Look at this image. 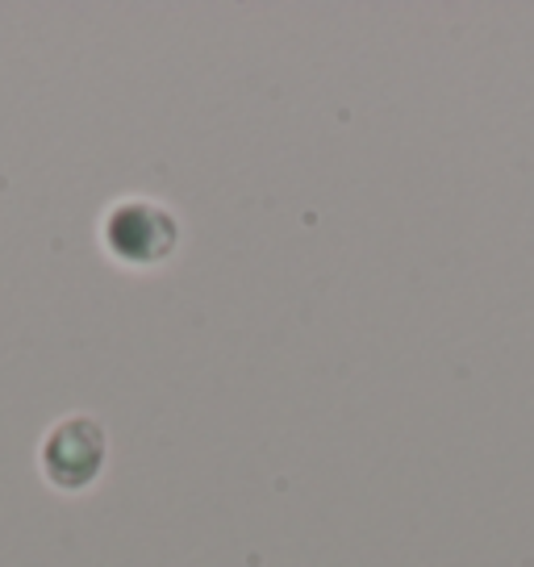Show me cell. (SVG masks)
<instances>
[{
    "label": "cell",
    "mask_w": 534,
    "mask_h": 567,
    "mask_svg": "<svg viewBox=\"0 0 534 567\" xmlns=\"http://www.w3.org/2000/svg\"><path fill=\"white\" fill-rule=\"evenodd\" d=\"M105 430L96 417H63L51 434L42 439V476L51 480L59 493H84L105 472Z\"/></svg>",
    "instance_id": "1"
},
{
    "label": "cell",
    "mask_w": 534,
    "mask_h": 567,
    "mask_svg": "<svg viewBox=\"0 0 534 567\" xmlns=\"http://www.w3.org/2000/svg\"><path fill=\"white\" fill-rule=\"evenodd\" d=\"M179 243L176 217L151 200H125L105 217V247L113 259L130 267L163 264Z\"/></svg>",
    "instance_id": "2"
}]
</instances>
